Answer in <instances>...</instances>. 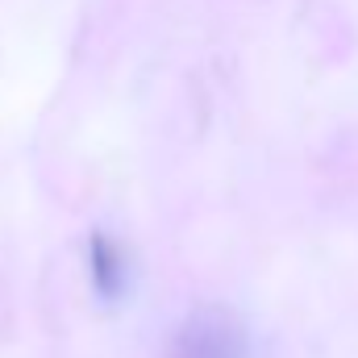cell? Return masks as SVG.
Wrapping results in <instances>:
<instances>
[{
	"instance_id": "6da1fadb",
	"label": "cell",
	"mask_w": 358,
	"mask_h": 358,
	"mask_svg": "<svg viewBox=\"0 0 358 358\" xmlns=\"http://www.w3.org/2000/svg\"><path fill=\"white\" fill-rule=\"evenodd\" d=\"M246 334L225 317H196L176 338V358H246Z\"/></svg>"
},
{
	"instance_id": "7a4b0ae2",
	"label": "cell",
	"mask_w": 358,
	"mask_h": 358,
	"mask_svg": "<svg viewBox=\"0 0 358 358\" xmlns=\"http://www.w3.org/2000/svg\"><path fill=\"white\" fill-rule=\"evenodd\" d=\"M125 279H129V267H125L121 246L108 234H92V283H96V292L104 300H117L125 292Z\"/></svg>"
}]
</instances>
